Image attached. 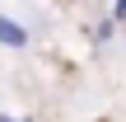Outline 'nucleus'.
Segmentation results:
<instances>
[{"mask_svg": "<svg viewBox=\"0 0 126 122\" xmlns=\"http://www.w3.org/2000/svg\"><path fill=\"white\" fill-rule=\"evenodd\" d=\"M0 122H28V118H14V113H0Z\"/></svg>", "mask_w": 126, "mask_h": 122, "instance_id": "7ed1b4c3", "label": "nucleus"}, {"mask_svg": "<svg viewBox=\"0 0 126 122\" xmlns=\"http://www.w3.org/2000/svg\"><path fill=\"white\" fill-rule=\"evenodd\" d=\"M112 24H126V0H117V5H112Z\"/></svg>", "mask_w": 126, "mask_h": 122, "instance_id": "f03ea898", "label": "nucleus"}, {"mask_svg": "<svg viewBox=\"0 0 126 122\" xmlns=\"http://www.w3.org/2000/svg\"><path fill=\"white\" fill-rule=\"evenodd\" d=\"M0 47H9V52L28 47V28H23V24H14V19H0Z\"/></svg>", "mask_w": 126, "mask_h": 122, "instance_id": "f257e3e1", "label": "nucleus"}]
</instances>
